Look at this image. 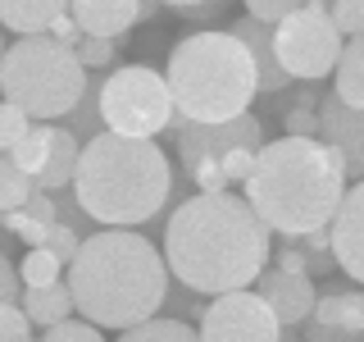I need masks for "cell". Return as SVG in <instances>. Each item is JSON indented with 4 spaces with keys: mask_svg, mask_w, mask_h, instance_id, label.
I'll return each instance as SVG.
<instances>
[{
    "mask_svg": "<svg viewBox=\"0 0 364 342\" xmlns=\"http://www.w3.org/2000/svg\"><path fill=\"white\" fill-rule=\"evenodd\" d=\"M73 197L82 214L100 228H136L159 219L173 197V169L155 142L96 133L82 142L73 174Z\"/></svg>",
    "mask_w": 364,
    "mask_h": 342,
    "instance_id": "obj_4",
    "label": "cell"
},
{
    "mask_svg": "<svg viewBox=\"0 0 364 342\" xmlns=\"http://www.w3.org/2000/svg\"><path fill=\"white\" fill-rule=\"evenodd\" d=\"M0 60H5V37H0Z\"/></svg>",
    "mask_w": 364,
    "mask_h": 342,
    "instance_id": "obj_40",
    "label": "cell"
},
{
    "mask_svg": "<svg viewBox=\"0 0 364 342\" xmlns=\"http://www.w3.org/2000/svg\"><path fill=\"white\" fill-rule=\"evenodd\" d=\"M23 342H41V338H23Z\"/></svg>",
    "mask_w": 364,
    "mask_h": 342,
    "instance_id": "obj_41",
    "label": "cell"
},
{
    "mask_svg": "<svg viewBox=\"0 0 364 342\" xmlns=\"http://www.w3.org/2000/svg\"><path fill=\"white\" fill-rule=\"evenodd\" d=\"M77 247H82V237H77L73 228H64V224H55L50 233H46V251H50V256L60 260V265H73Z\"/></svg>",
    "mask_w": 364,
    "mask_h": 342,
    "instance_id": "obj_34",
    "label": "cell"
},
{
    "mask_svg": "<svg viewBox=\"0 0 364 342\" xmlns=\"http://www.w3.org/2000/svg\"><path fill=\"white\" fill-rule=\"evenodd\" d=\"M41 342H105L100 338V328H91L87 319L82 324H73V319H64V324H55V328H46Z\"/></svg>",
    "mask_w": 364,
    "mask_h": 342,
    "instance_id": "obj_35",
    "label": "cell"
},
{
    "mask_svg": "<svg viewBox=\"0 0 364 342\" xmlns=\"http://www.w3.org/2000/svg\"><path fill=\"white\" fill-rule=\"evenodd\" d=\"M23 338H32V324H28V315H23V306H0V342H23Z\"/></svg>",
    "mask_w": 364,
    "mask_h": 342,
    "instance_id": "obj_36",
    "label": "cell"
},
{
    "mask_svg": "<svg viewBox=\"0 0 364 342\" xmlns=\"http://www.w3.org/2000/svg\"><path fill=\"white\" fill-rule=\"evenodd\" d=\"M341 197H346V174L333 146L282 137L264 142V151L255 155L242 201L259 214L269 233L310 237L333 224Z\"/></svg>",
    "mask_w": 364,
    "mask_h": 342,
    "instance_id": "obj_3",
    "label": "cell"
},
{
    "mask_svg": "<svg viewBox=\"0 0 364 342\" xmlns=\"http://www.w3.org/2000/svg\"><path fill=\"white\" fill-rule=\"evenodd\" d=\"M273 233L259 224V214L237 197H187L173 205L164 224V269L182 288L200 296H223L242 292L269 269Z\"/></svg>",
    "mask_w": 364,
    "mask_h": 342,
    "instance_id": "obj_1",
    "label": "cell"
},
{
    "mask_svg": "<svg viewBox=\"0 0 364 342\" xmlns=\"http://www.w3.org/2000/svg\"><path fill=\"white\" fill-rule=\"evenodd\" d=\"M328 242H333V260L350 274L355 283H364V182L346 187L333 224H328Z\"/></svg>",
    "mask_w": 364,
    "mask_h": 342,
    "instance_id": "obj_14",
    "label": "cell"
},
{
    "mask_svg": "<svg viewBox=\"0 0 364 342\" xmlns=\"http://www.w3.org/2000/svg\"><path fill=\"white\" fill-rule=\"evenodd\" d=\"M333 96L350 110H364V37L341 46V60L333 68Z\"/></svg>",
    "mask_w": 364,
    "mask_h": 342,
    "instance_id": "obj_19",
    "label": "cell"
},
{
    "mask_svg": "<svg viewBox=\"0 0 364 342\" xmlns=\"http://www.w3.org/2000/svg\"><path fill=\"white\" fill-rule=\"evenodd\" d=\"M360 306H364V288H360Z\"/></svg>",
    "mask_w": 364,
    "mask_h": 342,
    "instance_id": "obj_42",
    "label": "cell"
},
{
    "mask_svg": "<svg viewBox=\"0 0 364 342\" xmlns=\"http://www.w3.org/2000/svg\"><path fill=\"white\" fill-rule=\"evenodd\" d=\"M318 142L333 146L341 160V174L364 182V110H350L328 91L318 100Z\"/></svg>",
    "mask_w": 364,
    "mask_h": 342,
    "instance_id": "obj_11",
    "label": "cell"
},
{
    "mask_svg": "<svg viewBox=\"0 0 364 342\" xmlns=\"http://www.w3.org/2000/svg\"><path fill=\"white\" fill-rule=\"evenodd\" d=\"M64 288L91 328L128 333L168 301V269L151 237L132 228H100L77 247Z\"/></svg>",
    "mask_w": 364,
    "mask_h": 342,
    "instance_id": "obj_2",
    "label": "cell"
},
{
    "mask_svg": "<svg viewBox=\"0 0 364 342\" xmlns=\"http://www.w3.org/2000/svg\"><path fill=\"white\" fill-rule=\"evenodd\" d=\"M77 155H82V142L68 128H50V155H46V169L32 178V187L46 192V197L68 192L73 187V174H77Z\"/></svg>",
    "mask_w": 364,
    "mask_h": 342,
    "instance_id": "obj_17",
    "label": "cell"
},
{
    "mask_svg": "<svg viewBox=\"0 0 364 342\" xmlns=\"http://www.w3.org/2000/svg\"><path fill=\"white\" fill-rule=\"evenodd\" d=\"M196 338L200 342H278L282 328L269 306L250 288H242V292H223L205 301Z\"/></svg>",
    "mask_w": 364,
    "mask_h": 342,
    "instance_id": "obj_10",
    "label": "cell"
},
{
    "mask_svg": "<svg viewBox=\"0 0 364 342\" xmlns=\"http://www.w3.org/2000/svg\"><path fill=\"white\" fill-rule=\"evenodd\" d=\"M168 133L178 142L182 174L196 182L200 197L246 187L250 169H255V155L264 151V119L259 114H242L232 123H182L173 114Z\"/></svg>",
    "mask_w": 364,
    "mask_h": 342,
    "instance_id": "obj_7",
    "label": "cell"
},
{
    "mask_svg": "<svg viewBox=\"0 0 364 342\" xmlns=\"http://www.w3.org/2000/svg\"><path fill=\"white\" fill-rule=\"evenodd\" d=\"M23 214L37 219V224H60V219H55V197H46V192H32L28 205H23Z\"/></svg>",
    "mask_w": 364,
    "mask_h": 342,
    "instance_id": "obj_39",
    "label": "cell"
},
{
    "mask_svg": "<svg viewBox=\"0 0 364 342\" xmlns=\"http://www.w3.org/2000/svg\"><path fill=\"white\" fill-rule=\"evenodd\" d=\"M23 315H28V324L55 328L73 315V296H68L64 283H55V288H23Z\"/></svg>",
    "mask_w": 364,
    "mask_h": 342,
    "instance_id": "obj_20",
    "label": "cell"
},
{
    "mask_svg": "<svg viewBox=\"0 0 364 342\" xmlns=\"http://www.w3.org/2000/svg\"><path fill=\"white\" fill-rule=\"evenodd\" d=\"M296 247H301V256H305V274H328L337 265L333 260V242H328V228L323 233H310V237H296Z\"/></svg>",
    "mask_w": 364,
    "mask_h": 342,
    "instance_id": "obj_27",
    "label": "cell"
},
{
    "mask_svg": "<svg viewBox=\"0 0 364 342\" xmlns=\"http://www.w3.org/2000/svg\"><path fill=\"white\" fill-rule=\"evenodd\" d=\"M168 9H173L178 19H191V23H219L228 14L223 0H173Z\"/></svg>",
    "mask_w": 364,
    "mask_h": 342,
    "instance_id": "obj_31",
    "label": "cell"
},
{
    "mask_svg": "<svg viewBox=\"0 0 364 342\" xmlns=\"http://www.w3.org/2000/svg\"><path fill=\"white\" fill-rule=\"evenodd\" d=\"M305 342H364L360 288L318 296L314 311H310V319H305Z\"/></svg>",
    "mask_w": 364,
    "mask_h": 342,
    "instance_id": "obj_12",
    "label": "cell"
},
{
    "mask_svg": "<svg viewBox=\"0 0 364 342\" xmlns=\"http://www.w3.org/2000/svg\"><path fill=\"white\" fill-rule=\"evenodd\" d=\"M0 91L28 119H68L87 91V68L77 64L73 46H60L50 37L14 41L5 46V60H0Z\"/></svg>",
    "mask_w": 364,
    "mask_h": 342,
    "instance_id": "obj_6",
    "label": "cell"
},
{
    "mask_svg": "<svg viewBox=\"0 0 364 342\" xmlns=\"http://www.w3.org/2000/svg\"><path fill=\"white\" fill-rule=\"evenodd\" d=\"M60 269L64 265L46 247H32L28 256L18 260V283H23V288H55V283H60Z\"/></svg>",
    "mask_w": 364,
    "mask_h": 342,
    "instance_id": "obj_24",
    "label": "cell"
},
{
    "mask_svg": "<svg viewBox=\"0 0 364 342\" xmlns=\"http://www.w3.org/2000/svg\"><path fill=\"white\" fill-rule=\"evenodd\" d=\"M255 296L273 311V319H278L282 333H291L296 324H305L318 301V288L310 279H291V274H278V269H264L255 279Z\"/></svg>",
    "mask_w": 364,
    "mask_h": 342,
    "instance_id": "obj_13",
    "label": "cell"
},
{
    "mask_svg": "<svg viewBox=\"0 0 364 342\" xmlns=\"http://www.w3.org/2000/svg\"><path fill=\"white\" fill-rule=\"evenodd\" d=\"M46 155H50V123H32L23 133V142L9 151V160H14V169L23 178H37L46 169Z\"/></svg>",
    "mask_w": 364,
    "mask_h": 342,
    "instance_id": "obj_22",
    "label": "cell"
},
{
    "mask_svg": "<svg viewBox=\"0 0 364 342\" xmlns=\"http://www.w3.org/2000/svg\"><path fill=\"white\" fill-rule=\"evenodd\" d=\"M341 41L333 19H328V5H301L287 23L273 28V60L287 73V83H323L328 73L341 60Z\"/></svg>",
    "mask_w": 364,
    "mask_h": 342,
    "instance_id": "obj_9",
    "label": "cell"
},
{
    "mask_svg": "<svg viewBox=\"0 0 364 342\" xmlns=\"http://www.w3.org/2000/svg\"><path fill=\"white\" fill-rule=\"evenodd\" d=\"M68 14H73L77 32L91 41H128L132 23L141 19V5H132V0H73L68 5Z\"/></svg>",
    "mask_w": 364,
    "mask_h": 342,
    "instance_id": "obj_15",
    "label": "cell"
},
{
    "mask_svg": "<svg viewBox=\"0 0 364 342\" xmlns=\"http://www.w3.org/2000/svg\"><path fill=\"white\" fill-rule=\"evenodd\" d=\"M119 51H123L119 41H91V37H82V46H77V64H82L87 73H109L114 60H119Z\"/></svg>",
    "mask_w": 364,
    "mask_h": 342,
    "instance_id": "obj_28",
    "label": "cell"
},
{
    "mask_svg": "<svg viewBox=\"0 0 364 342\" xmlns=\"http://www.w3.org/2000/svg\"><path fill=\"white\" fill-rule=\"evenodd\" d=\"M269 260H273L269 269H278V274H291V279H310V274H305V256H301V247H296V237H282V247H273V251H269Z\"/></svg>",
    "mask_w": 364,
    "mask_h": 342,
    "instance_id": "obj_33",
    "label": "cell"
},
{
    "mask_svg": "<svg viewBox=\"0 0 364 342\" xmlns=\"http://www.w3.org/2000/svg\"><path fill=\"white\" fill-rule=\"evenodd\" d=\"M60 14H64L60 0H5L0 5V28L18 32V41H32V37H46Z\"/></svg>",
    "mask_w": 364,
    "mask_h": 342,
    "instance_id": "obj_18",
    "label": "cell"
},
{
    "mask_svg": "<svg viewBox=\"0 0 364 342\" xmlns=\"http://www.w3.org/2000/svg\"><path fill=\"white\" fill-rule=\"evenodd\" d=\"M100 123L114 137L151 142L173 123V96L164 73L151 64H119L100 83Z\"/></svg>",
    "mask_w": 364,
    "mask_h": 342,
    "instance_id": "obj_8",
    "label": "cell"
},
{
    "mask_svg": "<svg viewBox=\"0 0 364 342\" xmlns=\"http://www.w3.org/2000/svg\"><path fill=\"white\" fill-rule=\"evenodd\" d=\"M296 9H301V0H250L246 5V19H255L259 28H278V23H287Z\"/></svg>",
    "mask_w": 364,
    "mask_h": 342,
    "instance_id": "obj_29",
    "label": "cell"
},
{
    "mask_svg": "<svg viewBox=\"0 0 364 342\" xmlns=\"http://www.w3.org/2000/svg\"><path fill=\"white\" fill-rule=\"evenodd\" d=\"M119 342H200L196 328L182 324V319H146V324L128 328V333H119Z\"/></svg>",
    "mask_w": 364,
    "mask_h": 342,
    "instance_id": "obj_23",
    "label": "cell"
},
{
    "mask_svg": "<svg viewBox=\"0 0 364 342\" xmlns=\"http://www.w3.org/2000/svg\"><path fill=\"white\" fill-rule=\"evenodd\" d=\"M328 19H333L341 41L364 37V0H333V5H328Z\"/></svg>",
    "mask_w": 364,
    "mask_h": 342,
    "instance_id": "obj_26",
    "label": "cell"
},
{
    "mask_svg": "<svg viewBox=\"0 0 364 342\" xmlns=\"http://www.w3.org/2000/svg\"><path fill=\"white\" fill-rule=\"evenodd\" d=\"M32 128V119L23 110H14L9 100H0V155H9L23 142V133Z\"/></svg>",
    "mask_w": 364,
    "mask_h": 342,
    "instance_id": "obj_30",
    "label": "cell"
},
{
    "mask_svg": "<svg viewBox=\"0 0 364 342\" xmlns=\"http://www.w3.org/2000/svg\"><path fill=\"white\" fill-rule=\"evenodd\" d=\"M228 37L232 41H242V51L250 55V64H255V87L264 91V96H278V91H287L291 83H287V73L278 68V60H273V32L269 28H259L255 19H232L228 23Z\"/></svg>",
    "mask_w": 364,
    "mask_h": 342,
    "instance_id": "obj_16",
    "label": "cell"
},
{
    "mask_svg": "<svg viewBox=\"0 0 364 342\" xmlns=\"http://www.w3.org/2000/svg\"><path fill=\"white\" fill-rule=\"evenodd\" d=\"M164 83L182 123H232L250 114V100L259 91L255 64L242 51V41H232L219 28H200L173 41Z\"/></svg>",
    "mask_w": 364,
    "mask_h": 342,
    "instance_id": "obj_5",
    "label": "cell"
},
{
    "mask_svg": "<svg viewBox=\"0 0 364 342\" xmlns=\"http://www.w3.org/2000/svg\"><path fill=\"white\" fill-rule=\"evenodd\" d=\"M46 37L60 41V46H73V51L82 46V32H77V23H73V14H68V5H64V14L50 23V32H46Z\"/></svg>",
    "mask_w": 364,
    "mask_h": 342,
    "instance_id": "obj_37",
    "label": "cell"
},
{
    "mask_svg": "<svg viewBox=\"0 0 364 342\" xmlns=\"http://www.w3.org/2000/svg\"><path fill=\"white\" fill-rule=\"evenodd\" d=\"M100 83H105V73H87V91H82L77 110L68 114V123H64L77 142H91L96 133H105V123H100Z\"/></svg>",
    "mask_w": 364,
    "mask_h": 342,
    "instance_id": "obj_21",
    "label": "cell"
},
{
    "mask_svg": "<svg viewBox=\"0 0 364 342\" xmlns=\"http://www.w3.org/2000/svg\"><path fill=\"white\" fill-rule=\"evenodd\" d=\"M18 288H23V283H18V269L9 265V256L0 251V306H14L18 301Z\"/></svg>",
    "mask_w": 364,
    "mask_h": 342,
    "instance_id": "obj_38",
    "label": "cell"
},
{
    "mask_svg": "<svg viewBox=\"0 0 364 342\" xmlns=\"http://www.w3.org/2000/svg\"><path fill=\"white\" fill-rule=\"evenodd\" d=\"M32 178H23L18 169H14V160L9 155H0V214H9V210H23L32 197Z\"/></svg>",
    "mask_w": 364,
    "mask_h": 342,
    "instance_id": "obj_25",
    "label": "cell"
},
{
    "mask_svg": "<svg viewBox=\"0 0 364 342\" xmlns=\"http://www.w3.org/2000/svg\"><path fill=\"white\" fill-rule=\"evenodd\" d=\"M282 128H287V137H301V142H318V110L287 105V114H282Z\"/></svg>",
    "mask_w": 364,
    "mask_h": 342,
    "instance_id": "obj_32",
    "label": "cell"
}]
</instances>
